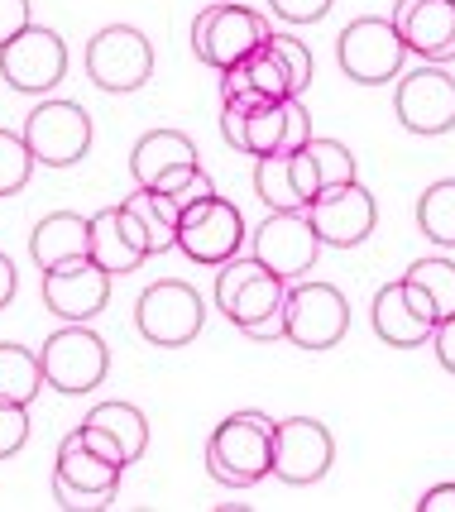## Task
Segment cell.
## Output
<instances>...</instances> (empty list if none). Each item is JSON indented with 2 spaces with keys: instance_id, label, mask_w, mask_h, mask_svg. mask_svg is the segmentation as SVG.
Wrapping results in <instances>:
<instances>
[{
  "instance_id": "28",
  "label": "cell",
  "mask_w": 455,
  "mask_h": 512,
  "mask_svg": "<svg viewBox=\"0 0 455 512\" xmlns=\"http://www.w3.org/2000/svg\"><path fill=\"white\" fill-rule=\"evenodd\" d=\"M82 422L101 426V431H111L115 441H120V450H125V460L135 465L139 455L149 450V417L139 412L135 402H101V407H91Z\"/></svg>"
},
{
  "instance_id": "30",
  "label": "cell",
  "mask_w": 455,
  "mask_h": 512,
  "mask_svg": "<svg viewBox=\"0 0 455 512\" xmlns=\"http://www.w3.org/2000/svg\"><path fill=\"white\" fill-rule=\"evenodd\" d=\"M417 225L422 235L441 249H455V178L432 182L422 201H417Z\"/></svg>"
},
{
  "instance_id": "32",
  "label": "cell",
  "mask_w": 455,
  "mask_h": 512,
  "mask_svg": "<svg viewBox=\"0 0 455 512\" xmlns=\"http://www.w3.org/2000/svg\"><path fill=\"white\" fill-rule=\"evenodd\" d=\"M154 187H159V192L173 201L178 211H192L197 201L216 197V182H211V173H206L202 163H182V168H168V173H163Z\"/></svg>"
},
{
  "instance_id": "35",
  "label": "cell",
  "mask_w": 455,
  "mask_h": 512,
  "mask_svg": "<svg viewBox=\"0 0 455 512\" xmlns=\"http://www.w3.org/2000/svg\"><path fill=\"white\" fill-rule=\"evenodd\" d=\"M53 503L68 512H101L115 503V489H82V484H68L63 474H53Z\"/></svg>"
},
{
  "instance_id": "24",
  "label": "cell",
  "mask_w": 455,
  "mask_h": 512,
  "mask_svg": "<svg viewBox=\"0 0 455 512\" xmlns=\"http://www.w3.org/2000/svg\"><path fill=\"white\" fill-rule=\"evenodd\" d=\"M182 163H197L192 139L178 130H149L135 144V154H130V173H135L139 187H154L168 168H182Z\"/></svg>"
},
{
  "instance_id": "18",
  "label": "cell",
  "mask_w": 455,
  "mask_h": 512,
  "mask_svg": "<svg viewBox=\"0 0 455 512\" xmlns=\"http://www.w3.org/2000/svg\"><path fill=\"white\" fill-rule=\"evenodd\" d=\"M111 297V273L96 259H72L44 273V307L63 321H91Z\"/></svg>"
},
{
  "instance_id": "4",
  "label": "cell",
  "mask_w": 455,
  "mask_h": 512,
  "mask_svg": "<svg viewBox=\"0 0 455 512\" xmlns=\"http://www.w3.org/2000/svg\"><path fill=\"white\" fill-rule=\"evenodd\" d=\"M39 359H44L48 388H58V393H68V398H82L91 388H101V383H106V369H111L106 340L96 331H87L82 321H68L63 331L48 335Z\"/></svg>"
},
{
  "instance_id": "5",
  "label": "cell",
  "mask_w": 455,
  "mask_h": 512,
  "mask_svg": "<svg viewBox=\"0 0 455 512\" xmlns=\"http://www.w3.org/2000/svg\"><path fill=\"white\" fill-rule=\"evenodd\" d=\"M269 34V20L254 5H206L192 20V53L221 72V67H235L240 58H250L254 48H264Z\"/></svg>"
},
{
  "instance_id": "1",
  "label": "cell",
  "mask_w": 455,
  "mask_h": 512,
  "mask_svg": "<svg viewBox=\"0 0 455 512\" xmlns=\"http://www.w3.org/2000/svg\"><path fill=\"white\" fill-rule=\"evenodd\" d=\"M283 302H288V283L278 273H269L259 259H230L216 273V307H221V316L235 321L254 340L288 335Z\"/></svg>"
},
{
  "instance_id": "2",
  "label": "cell",
  "mask_w": 455,
  "mask_h": 512,
  "mask_svg": "<svg viewBox=\"0 0 455 512\" xmlns=\"http://www.w3.org/2000/svg\"><path fill=\"white\" fill-rule=\"evenodd\" d=\"M273 426L264 412H235L211 431L206 441V469L226 489H254L273 474Z\"/></svg>"
},
{
  "instance_id": "3",
  "label": "cell",
  "mask_w": 455,
  "mask_h": 512,
  "mask_svg": "<svg viewBox=\"0 0 455 512\" xmlns=\"http://www.w3.org/2000/svg\"><path fill=\"white\" fill-rule=\"evenodd\" d=\"M206 321V307H202V292L182 278H159L149 288L139 292L135 302V326L149 345L159 350H178L187 340H197Z\"/></svg>"
},
{
  "instance_id": "37",
  "label": "cell",
  "mask_w": 455,
  "mask_h": 512,
  "mask_svg": "<svg viewBox=\"0 0 455 512\" xmlns=\"http://www.w3.org/2000/svg\"><path fill=\"white\" fill-rule=\"evenodd\" d=\"M331 5L336 0H269V10L283 24H317V20H326Z\"/></svg>"
},
{
  "instance_id": "10",
  "label": "cell",
  "mask_w": 455,
  "mask_h": 512,
  "mask_svg": "<svg viewBox=\"0 0 455 512\" xmlns=\"http://www.w3.org/2000/svg\"><path fill=\"white\" fill-rule=\"evenodd\" d=\"M240 245H245V221H240V211L226 197H206L192 211H182L178 249L192 264L221 268L240 254Z\"/></svg>"
},
{
  "instance_id": "39",
  "label": "cell",
  "mask_w": 455,
  "mask_h": 512,
  "mask_svg": "<svg viewBox=\"0 0 455 512\" xmlns=\"http://www.w3.org/2000/svg\"><path fill=\"white\" fill-rule=\"evenodd\" d=\"M250 111H254V106L221 101V134H226L230 149H240V154H245V125H250Z\"/></svg>"
},
{
  "instance_id": "40",
  "label": "cell",
  "mask_w": 455,
  "mask_h": 512,
  "mask_svg": "<svg viewBox=\"0 0 455 512\" xmlns=\"http://www.w3.org/2000/svg\"><path fill=\"white\" fill-rule=\"evenodd\" d=\"M432 345H436V359H441V369H446V374H455V316L436 321Z\"/></svg>"
},
{
  "instance_id": "31",
  "label": "cell",
  "mask_w": 455,
  "mask_h": 512,
  "mask_svg": "<svg viewBox=\"0 0 455 512\" xmlns=\"http://www.w3.org/2000/svg\"><path fill=\"white\" fill-rule=\"evenodd\" d=\"M403 278H408L412 288L432 302L436 321L455 316V264H451V259H417Z\"/></svg>"
},
{
  "instance_id": "34",
  "label": "cell",
  "mask_w": 455,
  "mask_h": 512,
  "mask_svg": "<svg viewBox=\"0 0 455 512\" xmlns=\"http://www.w3.org/2000/svg\"><path fill=\"white\" fill-rule=\"evenodd\" d=\"M269 48H273V58L283 63V72H288V87H293V96H302V91L312 87V53H307V44H302V39H293V34H273Z\"/></svg>"
},
{
  "instance_id": "27",
  "label": "cell",
  "mask_w": 455,
  "mask_h": 512,
  "mask_svg": "<svg viewBox=\"0 0 455 512\" xmlns=\"http://www.w3.org/2000/svg\"><path fill=\"white\" fill-rule=\"evenodd\" d=\"M44 388H48L44 359L34 355V350H24V345H15V340H5L0 345V398L29 407Z\"/></svg>"
},
{
  "instance_id": "29",
  "label": "cell",
  "mask_w": 455,
  "mask_h": 512,
  "mask_svg": "<svg viewBox=\"0 0 455 512\" xmlns=\"http://www.w3.org/2000/svg\"><path fill=\"white\" fill-rule=\"evenodd\" d=\"M254 192H259V201L269 211H307V201H302V192L293 182V158L288 154H273L254 163Z\"/></svg>"
},
{
  "instance_id": "26",
  "label": "cell",
  "mask_w": 455,
  "mask_h": 512,
  "mask_svg": "<svg viewBox=\"0 0 455 512\" xmlns=\"http://www.w3.org/2000/svg\"><path fill=\"white\" fill-rule=\"evenodd\" d=\"M125 211L144 225L149 235V254H163V249H178V225L182 211L163 197L159 187H135V197H125Z\"/></svg>"
},
{
  "instance_id": "11",
  "label": "cell",
  "mask_w": 455,
  "mask_h": 512,
  "mask_svg": "<svg viewBox=\"0 0 455 512\" xmlns=\"http://www.w3.org/2000/svg\"><path fill=\"white\" fill-rule=\"evenodd\" d=\"M393 111L412 134H446L455 130V77L441 67H412L398 77Z\"/></svg>"
},
{
  "instance_id": "21",
  "label": "cell",
  "mask_w": 455,
  "mask_h": 512,
  "mask_svg": "<svg viewBox=\"0 0 455 512\" xmlns=\"http://www.w3.org/2000/svg\"><path fill=\"white\" fill-rule=\"evenodd\" d=\"M273 39V34H269ZM293 96L288 72L273 58V48H254L250 58H240L235 67H221V101H240V106H264V101H283Z\"/></svg>"
},
{
  "instance_id": "42",
  "label": "cell",
  "mask_w": 455,
  "mask_h": 512,
  "mask_svg": "<svg viewBox=\"0 0 455 512\" xmlns=\"http://www.w3.org/2000/svg\"><path fill=\"white\" fill-rule=\"evenodd\" d=\"M10 297H15V264L0 254V312L10 307Z\"/></svg>"
},
{
  "instance_id": "36",
  "label": "cell",
  "mask_w": 455,
  "mask_h": 512,
  "mask_svg": "<svg viewBox=\"0 0 455 512\" xmlns=\"http://www.w3.org/2000/svg\"><path fill=\"white\" fill-rule=\"evenodd\" d=\"M24 441H29V407L0 398V460L20 455Z\"/></svg>"
},
{
  "instance_id": "19",
  "label": "cell",
  "mask_w": 455,
  "mask_h": 512,
  "mask_svg": "<svg viewBox=\"0 0 455 512\" xmlns=\"http://www.w3.org/2000/svg\"><path fill=\"white\" fill-rule=\"evenodd\" d=\"M312 139V115L302 106V96H283V101H264L250 111L245 125V154L273 158V154H297Z\"/></svg>"
},
{
  "instance_id": "38",
  "label": "cell",
  "mask_w": 455,
  "mask_h": 512,
  "mask_svg": "<svg viewBox=\"0 0 455 512\" xmlns=\"http://www.w3.org/2000/svg\"><path fill=\"white\" fill-rule=\"evenodd\" d=\"M29 24H34L29 0H0V48L10 44V39H20Z\"/></svg>"
},
{
  "instance_id": "14",
  "label": "cell",
  "mask_w": 455,
  "mask_h": 512,
  "mask_svg": "<svg viewBox=\"0 0 455 512\" xmlns=\"http://www.w3.org/2000/svg\"><path fill=\"white\" fill-rule=\"evenodd\" d=\"M336 460V441H331V431L312 417H288V422L273 426V474L283 479V484H317L321 474L331 469Z\"/></svg>"
},
{
  "instance_id": "13",
  "label": "cell",
  "mask_w": 455,
  "mask_h": 512,
  "mask_svg": "<svg viewBox=\"0 0 455 512\" xmlns=\"http://www.w3.org/2000/svg\"><path fill=\"white\" fill-rule=\"evenodd\" d=\"M321 254V240L312 221H307V211H273L269 221L254 230V259L278 273L283 283H297L302 273H312Z\"/></svg>"
},
{
  "instance_id": "7",
  "label": "cell",
  "mask_w": 455,
  "mask_h": 512,
  "mask_svg": "<svg viewBox=\"0 0 455 512\" xmlns=\"http://www.w3.org/2000/svg\"><path fill=\"white\" fill-rule=\"evenodd\" d=\"M87 77H91V87L111 91V96L139 91L154 77V44H149V34H139L135 24H111V29L91 34Z\"/></svg>"
},
{
  "instance_id": "12",
  "label": "cell",
  "mask_w": 455,
  "mask_h": 512,
  "mask_svg": "<svg viewBox=\"0 0 455 512\" xmlns=\"http://www.w3.org/2000/svg\"><path fill=\"white\" fill-rule=\"evenodd\" d=\"M63 72H68V44L44 24H29L20 39L0 48V77L15 91H29V96L53 91L63 82Z\"/></svg>"
},
{
  "instance_id": "6",
  "label": "cell",
  "mask_w": 455,
  "mask_h": 512,
  "mask_svg": "<svg viewBox=\"0 0 455 512\" xmlns=\"http://www.w3.org/2000/svg\"><path fill=\"white\" fill-rule=\"evenodd\" d=\"M336 63L350 82H360V87H379V82H393V77H403V63H408V48L398 39V29L393 20H374V15H364V20L345 24L341 39H336Z\"/></svg>"
},
{
  "instance_id": "33",
  "label": "cell",
  "mask_w": 455,
  "mask_h": 512,
  "mask_svg": "<svg viewBox=\"0 0 455 512\" xmlns=\"http://www.w3.org/2000/svg\"><path fill=\"white\" fill-rule=\"evenodd\" d=\"M29 173H34V154H29L24 134L0 130V197H15V192H24Z\"/></svg>"
},
{
  "instance_id": "25",
  "label": "cell",
  "mask_w": 455,
  "mask_h": 512,
  "mask_svg": "<svg viewBox=\"0 0 455 512\" xmlns=\"http://www.w3.org/2000/svg\"><path fill=\"white\" fill-rule=\"evenodd\" d=\"M53 474H63L68 484H82V489H120V474L125 465H115L106 455H96V450L77 436V426H72L68 436L58 441V469Z\"/></svg>"
},
{
  "instance_id": "9",
  "label": "cell",
  "mask_w": 455,
  "mask_h": 512,
  "mask_svg": "<svg viewBox=\"0 0 455 512\" xmlns=\"http://www.w3.org/2000/svg\"><path fill=\"white\" fill-rule=\"evenodd\" d=\"M24 144L44 168H72L91 149V120L77 101H44L24 115Z\"/></svg>"
},
{
  "instance_id": "17",
  "label": "cell",
  "mask_w": 455,
  "mask_h": 512,
  "mask_svg": "<svg viewBox=\"0 0 455 512\" xmlns=\"http://www.w3.org/2000/svg\"><path fill=\"white\" fill-rule=\"evenodd\" d=\"M393 29L408 53L422 63H451L455 58V0H398Z\"/></svg>"
},
{
  "instance_id": "22",
  "label": "cell",
  "mask_w": 455,
  "mask_h": 512,
  "mask_svg": "<svg viewBox=\"0 0 455 512\" xmlns=\"http://www.w3.org/2000/svg\"><path fill=\"white\" fill-rule=\"evenodd\" d=\"M288 158H293V182H297V192H302L307 206H312L321 192L355 182V158H350V149L336 144V139H317V134H312V139Z\"/></svg>"
},
{
  "instance_id": "41",
  "label": "cell",
  "mask_w": 455,
  "mask_h": 512,
  "mask_svg": "<svg viewBox=\"0 0 455 512\" xmlns=\"http://www.w3.org/2000/svg\"><path fill=\"white\" fill-rule=\"evenodd\" d=\"M422 512H455V484H436V489L422 493Z\"/></svg>"
},
{
  "instance_id": "20",
  "label": "cell",
  "mask_w": 455,
  "mask_h": 512,
  "mask_svg": "<svg viewBox=\"0 0 455 512\" xmlns=\"http://www.w3.org/2000/svg\"><path fill=\"white\" fill-rule=\"evenodd\" d=\"M91 259L106 268L111 278L135 273V268L149 259V235H144V225L125 211V201L91 216Z\"/></svg>"
},
{
  "instance_id": "16",
  "label": "cell",
  "mask_w": 455,
  "mask_h": 512,
  "mask_svg": "<svg viewBox=\"0 0 455 512\" xmlns=\"http://www.w3.org/2000/svg\"><path fill=\"white\" fill-rule=\"evenodd\" d=\"M307 221L317 230L321 245H336V249H350L374 235V221H379V206L374 197L364 192L360 182H345V187H331L321 192L312 206H307Z\"/></svg>"
},
{
  "instance_id": "15",
  "label": "cell",
  "mask_w": 455,
  "mask_h": 512,
  "mask_svg": "<svg viewBox=\"0 0 455 512\" xmlns=\"http://www.w3.org/2000/svg\"><path fill=\"white\" fill-rule=\"evenodd\" d=\"M374 335L393 345V350H417V345H427L436 335V312L432 302L422 297V292L412 288L408 278H398V283H384V288L374 292Z\"/></svg>"
},
{
  "instance_id": "8",
  "label": "cell",
  "mask_w": 455,
  "mask_h": 512,
  "mask_svg": "<svg viewBox=\"0 0 455 512\" xmlns=\"http://www.w3.org/2000/svg\"><path fill=\"white\" fill-rule=\"evenodd\" d=\"M283 316H288V340L297 350H331L350 331V302L331 283H302V278L288 283Z\"/></svg>"
},
{
  "instance_id": "23",
  "label": "cell",
  "mask_w": 455,
  "mask_h": 512,
  "mask_svg": "<svg viewBox=\"0 0 455 512\" xmlns=\"http://www.w3.org/2000/svg\"><path fill=\"white\" fill-rule=\"evenodd\" d=\"M29 254L44 273L58 264H72V259H91V216H72V211L44 216L29 235Z\"/></svg>"
}]
</instances>
